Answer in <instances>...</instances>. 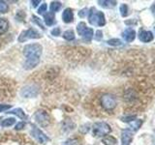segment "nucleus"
Listing matches in <instances>:
<instances>
[{"instance_id": "f257e3e1", "label": "nucleus", "mask_w": 155, "mask_h": 145, "mask_svg": "<svg viewBox=\"0 0 155 145\" xmlns=\"http://www.w3.org/2000/svg\"><path fill=\"white\" fill-rule=\"evenodd\" d=\"M89 13V16H88V21L91 25H94V26H104L106 24V18L104 14L100 12V11H97L95 8H91L90 9V12Z\"/></svg>"}, {"instance_id": "f03ea898", "label": "nucleus", "mask_w": 155, "mask_h": 145, "mask_svg": "<svg viewBox=\"0 0 155 145\" xmlns=\"http://www.w3.org/2000/svg\"><path fill=\"white\" fill-rule=\"evenodd\" d=\"M42 52L43 47L39 44H30L23 48V54L26 58H40Z\"/></svg>"}, {"instance_id": "7ed1b4c3", "label": "nucleus", "mask_w": 155, "mask_h": 145, "mask_svg": "<svg viewBox=\"0 0 155 145\" xmlns=\"http://www.w3.org/2000/svg\"><path fill=\"white\" fill-rule=\"evenodd\" d=\"M111 132L110 126L107 124L106 122H97L92 127V133H93L94 137H105V135L109 134Z\"/></svg>"}, {"instance_id": "20e7f679", "label": "nucleus", "mask_w": 155, "mask_h": 145, "mask_svg": "<svg viewBox=\"0 0 155 145\" xmlns=\"http://www.w3.org/2000/svg\"><path fill=\"white\" fill-rule=\"evenodd\" d=\"M100 103H101V105L103 106L106 110H113L114 108H115L116 105H117L115 97L111 94H104L101 97Z\"/></svg>"}, {"instance_id": "39448f33", "label": "nucleus", "mask_w": 155, "mask_h": 145, "mask_svg": "<svg viewBox=\"0 0 155 145\" xmlns=\"http://www.w3.org/2000/svg\"><path fill=\"white\" fill-rule=\"evenodd\" d=\"M77 31L79 33V35H81L82 39L86 42H90L91 39L93 38V29L86 27L84 22H80L78 24Z\"/></svg>"}, {"instance_id": "423d86ee", "label": "nucleus", "mask_w": 155, "mask_h": 145, "mask_svg": "<svg viewBox=\"0 0 155 145\" xmlns=\"http://www.w3.org/2000/svg\"><path fill=\"white\" fill-rule=\"evenodd\" d=\"M39 38H41V34L37 30H35V29L29 28L28 30H24L21 33L18 40L19 43H24L28 40H31V39H39Z\"/></svg>"}, {"instance_id": "0eeeda50", "label": "nucleus", "mask_w": 155, "mask_h": 145, "mask_svg": "<svg viewBox=\"0 0 155 145\" xmlns=\"http://www.w3.org/2000/svg\"><path fill=\"white\" fill-rule=\"evenodd\" d=\"M35 120L36 122L42 126V127H46L51 123V117L45 110H38L35 113Z\"/></svg>"}, {"instance_id": "6e6552de", "label": "nucleus", "mask_w": 155, "mask_h": 145, "mask_svg": "<svg viewBox=\"0 0 155 145\" xmlns=\"http://www.w3.org/2000/svg\"><path fill=\"white\" fill-rule=\"evenodd\" d=\"M30 134H31L32 137L35 138L39 143H41V144H46L48 141V140H50V138H48L40 129H38L36 127H32Z\"/></svg>"}, {"instance_id": "1a4fd4ad", "label": "nucleus", "mask_w": 155, "mask_h": 145, "mask_svg": "<svg viewBox=\"0 0 155 145\" xmlns=\"http://www.w3.org/2000/svg\"><path fill=\"white\" fill-rule=\"evenodd\" d=\"M39 93V89L36 85H28L23 87L21 94L24 98H34Z\"/></svg>"}, {"instance_id": "9d476101", "label": "nucleus", "mask_w": 155, "mask_h": 145, "mask_svg": "<svg viewBox=\"0 0 155 145\" xmlns=\"http://www.w3.org/2000/svg\"><path fill=\"white\" fill-rule=\"evenodd\" d=\"M133 140V133L129 129H125L121 132V145H130Z\"/></svg>"}, {"instance_id": "9b49d317", "label": "nucleus", "mask_w": 155, "mask_h": 145, "mask_svg": "<svg viewBox=\"0 0 155 145\" xmlns=\"http://www.w3.org/2000/svg\"><path fill=\"white\" fill-rule=\"evenodd\" d=\"M39 62H40V58H26L23 68L25 70H32L39 64Z\"/></svg>"}, {"instance_id": "f8f14e48", "label": "nucleus", "mask_w": 155, "mask_h": 145, "mask_svg": "<svg viewBox=\"0 0 155 145\" xmlns=\"http://www.w3.org/2000/svg\"><path fill=\"white\" fill-rule=\"evenodd\" d=\"M153 34L152 32L147 31V30H143L140 32V35H139V39L140 41H142L143 43H149L153 40Z\"/></svg>"}, {"instance_id": "ddd939ff", "label": "nucleus", "mask_w": 155, "mask_h": 145, "mask_svg": "<svg viewBox=\"0 0 155 145\" xmlns=\"http://www.w3.org/2000/svg\"><path fill=\"white\" fill-rule=\"evenodd\" d=\"M122 37L127 43H131L135 40L136 38V31L132 28H127L126 30L122 33Z\"/></svg>"}, {"instance_id": "4468645a", "label": "nucleus", "mask_w": 155, "mask_h": 145, "mask_svg": "<svg viewBox=\"0 0 155 145\" xmlns=\"http://www.w3.org/2000/svg\"><path fill=\"white\" fill-rule=\"evenodd\" d=\"M62 19L65 23H70L73 21V19H74V14H73V11L70 8H67L64 10V12L62 14Z\"/></svg>"}, {"instance_id": "2eb2a0df", "label": "nucleus", "mask_w": 155, "mask_h": 145, "mask_svg": "<svg viewBox=\"0 0 155 145\" xmlns=\"http://www.w3.org/2000/svg\"><path fill=\"white\" fill-rule=\"evenodd\" d=\"M44 21L48 26H51L55 23V18L52 13H46L44 14Z\"/></svg>"}, {"instance_id": "dca6fc26", "label": "nucleus", "mask_w": 155, "mask_h": 145, "mask_svg": "<svg viewBox=\"0 0 155 145\" xmlns=\"http://www.w3.org/2000/svg\"><path fill=\"white\" fill-rule=\"evenodd\" d=\"M98 4L103 8L110 9L116 6V1H111V0H99Z\"/></svg>"}, {"instance_id": "f3484780", "label": "nucleus", "mask_w": 155, "mask_h": 145, "mask_svg": "<svg viewBox=\"0 0 155 145\" xmlns=\"http://www.w3.org/2000/svg\"><path fill=\"white\" fill-rule=\"evenodd\" d=\"M9 29V22L6 18H0V34H4Z\"/></svg>"}, {"instance_id": "a211bd4d", "label": "nucleus", "mask_w": 155, "mask_h": 145, "mask_svg": "<svg viewBox=\"0 0 155 145\" xmlns=\"http://www.w3.org/2000/svg\"><path fill=\"white\" fill-rule=\"evenodd\" d=\"M102 142L105 145H116L117 144V140L114 138V137H110V135H107L103 139H102Z\"/></svg>"}, {"instance_id": "6ab92c4d", "label": "nucleus", "mask_w": 155, "mask_h": 145, "mask_svg": "<svg viewBox=\"0 0 155 145\" xmlns=\"http://www.w3.org/2000/svg\"><path fill=\"white\" fill-rule=\"evenodd\" d=\"M6 113H10V114H15V115H17L18 118H21V119H25L26 118V115L25 113L23 112V110L21 108H15L11 111H8V112Z\"/></svg>"}, {"instance_id": "aec40b11", "label": "nucleus", "mask_w": 155, "mask_h": 145, "mask_svg": "<svg viewBox=\"0 0 155 145\" xmlns=\"http://www.w3.org/2000/svg\"><path fill=\"white\" fill-rule=\"evenodd\" d=\"M61 7H62V4L59 1H52L51 3V6H50L51 12V13H56V12L59 11Z\"/></svg>"}, {"instance_id": "412c9836", "label": "nucleus", "mask_w": 155, "mask_h": 145, "mask_svg": "<svg viewBox=\"0 0 155 145\" xmlns=\"http://www.w3.org/2000/svg\"><path fill=\"white\" fill-rule=\"evenodd\" d=\"M15 123H16V119L13 117H10V118L3 120L1 122V126L2 127H11Z\"/></svg>"}, {"instance_id": "4be33fe9", "label": "nucleus", "mask_w": 155, "mask_h": 145, "mask_svg": "<svg viewBox=\"0 0 155 145\" xmlns=\"http://www.w3.org/2000/svg\"><path fill=\"white\" fill-rule=\"evenodd\" d=\"M63 38L67 41H73L75 39V33L73 30H67L63 33Z\"/></svg>"}, {"instance_id": "5701e85b", "label": "nucleus", "mask_w": 155, "mask_h": 145, "mask_svg": "<svg viewBox=\"0 0 155 145\" xmlns=\"http://www.w3.org/2000/svg\"><path fill=\"white\" fill-rule=\"evenodd\" d=\"M142 124H143V121L142 120H134V121H132V122L129 123V125L131 126V127H132V129L134 130H138L140 128Z\"/></svg>"}, {"instance_id": "b1692460", "label": "nucleus", "mask_w": 155, "mask_h": 145, "mask_svg": "<svg viewBox=\"0 0 155 145\" xmlns=\"http://www.w3.org/2000/svg\"><path fill=\"white\" fill-rule=\"evenodd\" d=\"M107 44L110 46H114V47H119L122 45V42H121L119 39H110V40H109L108 42H107Z\"/></svg>"}, {"instance_id": "393cba45", "label": "nucleus", "mask_w": 155, "mask_h": 145, "mask_svg": "<svg viewBox=\"0 0 155 145\" xmlns=\"http://www.w3.org/2000/svg\"><path fill=\"white\" fill-rule=\"evenodd\" d=\"M129 12V10H128V6L126 4H122L120 6V14H121V16L122 17H127L128 16V13Z\"/></svg>"}, {"instance_id": "a878e982", "label": "nucleus", "mask_w": 155, "mask_h": 145, "mask_svg": "<svg viewBox=\"0 0 155 145\" xmlns=\"http://www.w3.org/2000/svg\"><path fill=\"white\" fill-rule=\"evenodd\" d=\"M8 4L4 1H0V14H4V13H7L8 11Z\"/></svg>"}, {"instance_id": "bb28decb", "label": "nucleus", "mask_w": 155, "mask_h": 145, "mask_svg": "<svg viewBox=\"0 0 155 145\" xmlns=\"http://www.w3.org/2000/svg\"><path fill=\"white\" fill-rule=\"evenodd\" d=\"M136 117H137L136 115H129V116H124V117L121 118V120H122L123 122L130 123V122H132V121L136 120Z\"/></svg>"}, {"instance_id": "cd10ccee", "label": "nucleus", "mask_w": 155, "mask_h": 145, "mask_svg": "<svg viewBox=\"0 0 155 145\" xmlns=\"http://www.w3.org/2000/svg\"><path fill=\"white\" fill-rule=\"evenodd\" d=\"M63 145H80V141L78 139H68Z\"/></svg>"}, {"instance_id": "c85d7f7f", "label": "nucleus", "mask_w": 155, "mask_h": 145, "mask_svg": "<svg viewBox=\"0 0 155 145\" xmlns=\"http://www.w3.org/2000/svg\"><path fill=\"white\" fill-rule=\"evenodd\" d=\"M47 12V4L44 3L41 5V7L38 9V14H45Z\"/></svg>"}, {"instance_id": "c756f323", "label": "nucleus", "mask_w": 155, "mask_h": 145, "mask_svg": "<svg viewBox=\"0 0 155 145\" xmlns=\"http://www.w3.org/2000/svg\"><path fill=\"white\" fill-rule=\"evenodd\" d=\"M12 108L11 105H0V112H2V111H5V110H8Z\"/></svg>"}, {"instance_id": "7c9ffc66", "label": "nucleus", "mask_w": 155, "mask_h": 145, "mask_svg": "<svg viewBox=\"0 0 155 145\" xmlns=\"http://www.w3.org/2000/svg\"><path fill=\"white\" fill-rule=\"evenodd\" d=\"M51 34L53 36H59L60 35V28H58V27L53 28L51 30Z\"/></svg>"}, {"instance_id": "2f4dec72", "label": "nucleus", "mask_w": 155, "mask_h": 145, "mask_svg": "<svg viewBox=\"0 0 155 145\" xmlns=\"http://www.w3.org/2000/svg\"><path fill=\"white\" fill-rule=\"evenodd\" d=\"M33 21H34V22L35 23H37L39 26H40L42 29H45V27H44V25L41 23V21H40V18H36V17H33Z\"/></svg>"}, {"instance_id": "473e14b6", "label": "nucleus", "mask_w": 155, "mask_h": 145, "mask_svg": "<svg viewBox=\"0 0 155 145\" xmlns=\"http://www.w3.org/2000/svg\"><path fill=\"white\" fill-rule=\"evenodd\" d=\"M102 38H103V33H102V31L98 30V31L96 32V36H95V39H96L97 41H100Z\"/></svg>"}, {"instance_id": "72a5a7b5", "label": "nucleus", "mask_w": 155, "mask_h": 145, "mask_svg": "<svg viewBox=\"0 0 155 145\" xmlns=\"http://www.w3.org/2000/svg\"><path fill=\"white\" fill-rule=\"evenodd\" d=\"M86 13H87V9H86V8L81 10V11L79 12V16H80V18H84V17H85V14H86Z\"/></svg>"}, {"instance_id": "f704fd0d", "label": "nucleus", "mask_w": 155, "mask_h": 145, "mask_svg": "<svg viewBox=\"0 0 155 145\" xmlns=\"http://www.w3.org/2000/svg\"><path fill=\"white\" fill-rule=\"evenodd\" d=\"M24 126H25V123H24V122L18 123V124H17V126H16V130H21V129H23Z\"/></svg>"}, {"instance_id": "c9c22d12", "label": "nucleus", "mask_w": 155, "mask_h": 145, "mask_svg": "<svg viewBox=\"0 0 155 145\" xmlns=\"http://www.w3.org/2000/svg\"><path fill=\"white\" fill-rule=\"evenodd\" d=\"M40 2H41L40 0H37V1H35V0H33V1H32V6H33V7H37Z\"/></svg>"}, {"instance_id": "e433bc0d", "label": "nucleus", "mask_w": 155, "mask_h": 145, "mask_svg": "<svg viewBox=\"0 0 155 145\" xmlns=\"http://www.w3.org/2000/svg\"><path fill=\"white\" fill-rule=\"evenodd\" d=\"M151 10H152V12L155 14V5H153V6L151 7Z\"/></svg>"}, {"instance_id": "4c0bfd02", "label": "nucleus", "mask_w": 155, "mask_h": 145, "mask_svg": "<svg viewBox=\"0 0 155 145\" xmlns=\"http://www.w3.org/2000/svg\"><path fill=\"white\" fill-rule=\"evenodd\" d=\"M154 29H155V27H154Z\"/></svg>"}]
</instances>
